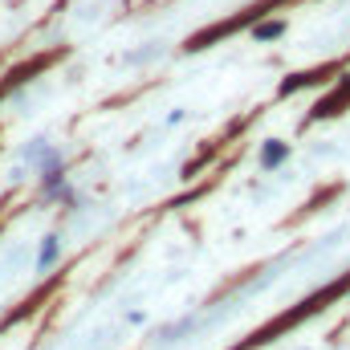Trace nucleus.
<instances>
[{"instance_id": "obj_1", "label": "nucleus", "mask_w": 350, "mask_h": 350, "mask_svg": "<svg viewBox=\"0 0 350 350\" xmlns=\"http://www.w3.org/2000/svg\"><path fill=\"white\" fill-rule=\"evenodd\" d=\"M347 289H350V273H347V277H342V281H334L330 289H322V293H314L310 301H301V306H297L293 314H281L277 322H269L265 330H257V334H253L249 342H241V347H237V350H253V347H261V342H269L273 334H281V330H289V326H297L301 318H310V314H318V310H326V301H334V297H342Z\"/></svg>"}, {"instance_id": "obj_2", "label": "nucleus", "mask_w": 350, "mask_h": 350, "mask_svg": "<svg viewBox=\"0 0 350 350\" xmlns=\"http://www.w3.org/2000/svg\"><path fill=\"white\" fill-rule=\"evenodd\" d=\"M347 98H350V78H347V82H342L338 90H334V94H330L326 102H318V106H314V114H318V118H322V114H334V110H338V106H342Z\"/></svg>"}, {"instance_id": "obj_3", "label": "nucleus", "mask_w": 350, "mask_h": 350, "mask_svg": "<svg viewBox=\"0 0 350 350\" xmlns=\"http://www.w3.org/2000/svg\"><path fill=\"white\" fill-rule=\"evenodd\" d=\"M281 155H285V147H281V143H273V147L265 151V163H281Z\"/></svg>"}, {"instance_id": "obj_4", "label": "nucleus", "mask_w": 350, "mask_h": 350, "mask_svg": "<svg viewBox=\"0 0 350 350\" xmlns=\"http://www.w3.org/2000/svg\"><path fill=\"white\" fill-rule=\"evenodd\" d=\"M277 33H281V21H273V25H261V29H257V37H277Z\"/></svg>"}]
</instances>
